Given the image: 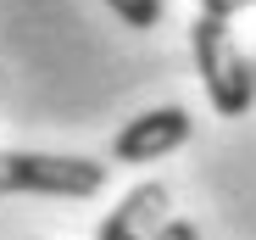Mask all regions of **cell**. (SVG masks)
Returning a JSON list of instances; mask_svg holds the SVG:
<instances>
[{
	"mask_svg": "<svg viewBox=\"0 0 256 240\" xmlns=\"http://www.w3.org/2000/svg\"><path fill=\"white\" fill-rule=\"evenodd\" d=\"M190 51H195V67H200V84H206V101L218 117H245L250 101H256V84H250V67L228 34V17H195L190 23Z\"/></svg>",
	"mask_w": 256,
	"mask_h": 240,
	"instance_id": "obj_1",
	"label": "cell"
},
{
	"mask_svg": "<svg viewBox=\"0 0 256 240\" xmlns=\"http://www.w3.org/2000/svg\"><path fill=\"white\" fill-rule=\"evenodd\" d=\"M106 162L90 156H50V151H0V195H100Z\"/></svg>",
	"mask_w": 256,
	"mask_h": 240,
	"instance_id": "obj_2",
	"label": "cell"
},
{
	"mask_svg": "<svg viewBox=\"0 0 256 240\" xmlns=\"http://www.w3.org/2000/svg\"><path fill=\"white\" fill-rule=\"evenodd\" d=\"M190 140V112L184 106H156V112H140L112 134V162L117 168H145V162H162L167 151H178Z\"/></svg>",
	"mask_w": 256,
	"mask_h": 240,
	"instance_id": "obj_3",
	"label": "cell"
},
{
	"mask_svg": "<svg viewBox=\"0 0 256 240\" xmlns=\"http://www.w3.org/2000/svg\"><path fill=\"white\" fill-rule=\"evenodd\" d=\"M167 207H173L167 184H134V190L100 218L95 240H150V234L167 223Z\"/></svg>",
	"mask_w": 256,
	"mask_h": 240,
	"instance_id": "obj_4",
	"label": "cell"
},
{
	"mask_svg": "<svg viewBox=\"0 0 256 240\" xmlns=\"http://www.w3.org/2000/svg\"><path fill=\"white\" fill-rule=\"evenodd\" d=\"M106 6H112L128 28H156L162 12H167V0H106Z\"/></svg>",
	"mask_w": 256,
	"mask_h": 240,
	"instance_id": "obj_5",
	"label": "cell"
},
{
	"mask_svg": "<svg viewBox=\"0 0 256 240\" xmlns=\"http://www.w3.org/2000/svg\"><path fill=\"white\" fill-rule=\"evenodd\" d=\"M150 240H200V229H195L190 218H167V223H162Z\"/></svg>",
	"mask_w": 256,
	"mask_h": 240,
	"instance_id": "obj_6",
	"label": "cell"
},
{
	"mask_svg": "<svg viewBox=\"0 0 256 240\" xmlns=\"http://www.w3.org/2000/svg\"><path fill=\"white\" fill-rule=\"evenodd\" d=\"M245 6H256V0H200L206 17H234V12H245Z\"/></svg>",
	"mask_w": 256,
	"mask_h": 240,
	"instance_id": "obj_7",
	"label": "cell"
}]
</instances>
